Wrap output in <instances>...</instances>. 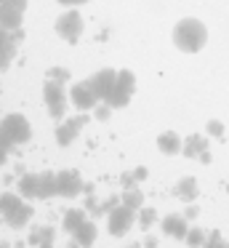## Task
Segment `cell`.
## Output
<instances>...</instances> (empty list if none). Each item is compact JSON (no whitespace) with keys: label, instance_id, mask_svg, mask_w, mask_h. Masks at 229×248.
Masks as SVG:
<instances>
[{"label":"cell","instance_id":"1","mask_svg":"<svg viewBox=\"0 0 229 248\" xmlns=\"http://www.w3.org/2000/svg\"><path fill=\"white\" fill-rule=\"evenodd\" d=\"M208 40V30L200 19H181L173 27V43L184 54H197Z\"/></svg>","mask_w":229,"mask_h":248},{"label":"cell","instance_id":"2","mask_svg":"<svg viewBox=\"0 0 229 248\" xmlns=\"http://www.w3.org/2000/svg\"><path fill=\"white\" fill-rule=\"evenodd\" d=\"M30 123H27L21 115H8L5 120H0V141L5 147H14V144H24L30 139Z\"/></svg>","mask_w":229,"mask_h":248},{"label":"cell","instance_id":"3","mask_svg":"<svg viewBox=\"0 0 229 248\" xmlns=\"http://www.w3.org/2000/svg\"><path fill=\"white\" fill-rule=\"evenodd\" d=\"M133 88H136V78H133V72L120 70V72H117V78H115V86H112L109 96H107L104 102L109 104L112 109L125 107V104L131 102V96H133Z\"/></svg>","mask_w":229,"mask_h":248},{"label":"cell","instance_id":"4","mask_svg":"<svg viewBox=\"0 0 229 248\" xmlns=\"http://www.w3.org/2000/svg\"><path fill=\"white\" fill-rule=\"evenodd\" d=\"M24 8H27V0H0V27L19 30Z\"/></svg>","mask_w":229,"mask_h":248},{"label":"cell","instance_id":"5","mask_svg":"<svg viewBox=\"0 0 229 248\" xmlns=\"http://www.w3.org/2000/svg\"><path fill=\"white\" fill-rule=\"evenodd\" d=\"M56 32L61 35L67 43H77L80 32H83V19H80V14L75 11V8L56 19Z\"/></svg>","mask_w":229,"mask_h":248},{"label":"cell","instance_id":"6","mask_svg":"<svg viewBox=\"0 0 229 248\" xmlns=\"http://www.w3.org/2000/svg\"><path fill=\"white\" fill-rule=\"evenodd\" d=\"M107 227H109L112 235H122V232H128L133 227V208H128V205H117V208H112L109 216H107Z\"/></svg>","mask_w":229,"mask_h":248},{"label":"cell","instance_id":"7","mask_svg":"<svg viewBox=\"0 0 229 248\" xmlns=\"http://www.w3.org/2000/svg\"><path fill=\"white\" fill-rule=\"evenodd\" d=\"M80 189H83V179H80L77 171L56 173V195H61V198H75V195H80Z\"/></svg>","mask_w":229,"mask_h":248},{"label":"cell","instance_id":"8","mask_svg":"<svg viewBox=\"0 0 229 248\" xmlns=\"http://www.w3.org/2000/svg\"><path fill=\"white\" fill-rule=\"evenodd\" d=\"M72 102L77 109H91V107H96V102H101V99H99V93L93 91L91 80H83V83H75L72 86Z\"/></svg>","mask_w":229,"mask_h":248},{"label":"cell","instance_id":"9","mask_svg":"<svg viewBox=\"0 0 229 248\" xmlns=\"http://www.w3.org/2000/svg\"><path fill=\"white\" fill-rule=\"evenodd\" d=\"M21 40L19 30H8V27H0V67H5L16 54V46Z\"/></svg>","mask_w":229,"mask_h":248},{"label":"cell","instance_id":"10","mask_svg":"<svg viewBox=\"0 0 229 248\" xmlns=\"http://www.w3.org/2000/svg\"><path fill=\"white\" fill-rule=\"evenodd\" d=\"M46 104H48L53 118H61L64 115V91L59 83H53V80L46 83Z\"/></svg>","mask_w":229,"mask_h":248},{"label":"cell","instance_id":"11","mask_svg":"<svg viewBox=\"0 0 229 248\" xmlns=\"http://www.w3.org/2000/svg\"><path fill=\"white\" fill-rule=\"evenodd\" d=\"M115 78H117L115 70H101V72H96L93 78H88V80H91V86H93V91L99 93V99H107L112 91V86H115Z\"/></svg>","mask_w":229,"mask_h":248},{"label":"cell","instance_id":"12","mask_svg":"<svg viewBox=\"0 0 229 248\" xmlns=\"http://www.w3.org/2000/svg\"><path fill=\"white\" fill-rule=\"evenodd\" d=\"M72 235H75V243H80L83 248H91V246L96 243V224L85 219L83 224H80L77 230L72 232Z\"/></svg>","mask_w":229,"mask_h":248},{"label":"cell","instance_id":"13","mask_svg":"<svg viewBox=\"0 0 229 248\" xmlns=\"http://www.w3.org/2000/svg\"><path fill=\"white\" fill-rule=\"evenodd\" d=\"M163 232H168L170 237H186L189 227H186L184 216H165L163 219Z\"/></svg>","mask_w":229,"mask_h":248},{"label":"cell","instance_id":"14","mask_svg":"<svg viewBox=\"0 0 229 248\" xmlns=\"http://www.w3.org/2000/svg\"><path fill=\"white\" fill-rule=\"evenodd\" d=\"M30 216H32V208L27 203H19L14 211H8V214H5V221H8L11 227H24L27 221H30Z\"/></svg>","mask_w":229,"mask_h":248},{"label":"cell","instance_id":"15","mask_svg":"<svg viewBox=\"0 0 229 248\" xmlns=\"http://www.w3.org/2000/svg\"><path fill=\"white\" fill-rule=\"evenodd\" d=\"M157 147H160V152H165V155H176V152L181 150V139L173 134V131H165V134L157 136Z\"/></svg>","mask_w":229,"mask_h":248},{"label":"cell","instance_id":"16","mask_svg":"<svg viewBox=\"0 0 229 248\" xmlns=\"http://www.w3.org/2000/svg\"><path fill=\"white\" fill-rule=\"evenodd\" d=\"M37 187H40V173H27L19 182V195L21 198H37Z\"/></svg>","mask_w":229,"mask_h":248},{"label":"cell","instance_id":"17","mask_svg":"<svg viewBox=\"0 0 229 248\" xmlns=\"http://www.w3.org/2000/svg\"><path fill=\"white\" fill-rule=\"evenodd\" d=\"M56 195V173L46 171L40 173V187H37V198L46 200V198H53Z\"/></svg>","mask_w":229,"mask_h":248},{"label":"cell","instance_id":"18","mask_svg":"<svg viewBox=\"0 0 229 248\" xmlns=\"http://www.w3.org/2000/svg\"><path fill=\"white\" fill-rule=\"evenodd\" d=\"M83 221H85V211L83 208H69L67 214H64V219H61V227L67 232H75Z\"/></svg>","mask_w":229,"mask_h":248},{"label":"cell","instance_id":"19","mask_svg":"<svg viewBox=\"0 0 229 248\" xmlns=\"http://www.w3.org/2000/svg\"><path fill=\"white\" fill-rule=\"evenodd\" d=\"M83 125V118H77V120H69L67 125H61V128L56 131V139H59V144H69V141L75 139V134H77V128Z\"/></svg>","mask_w":229,"mask_h":248},{"label":"cell","instance_id":"20","mask_svg":"<svg viewBox=\"0 0 229 248\" xmlns=\"http://www.w3.org/2000/svg\"><path fill=\"white\" fill-rule=\"evenodd\" d=\"M122 205H128V208H133V211H141V205H144L141 189H125V192H122Z\"/></svg>","mask_w":229,"mask_h":248},{"label":"cell","instance_id":"21","mask_svg":"<svg viewBox=\"0 0 229 248\" xmlns=\"http://www.w3.org/2000/svg\"><path fill=\"white\" fill-rule=\"evenodd\" d=\"M176 192H179V198L192 200L197 195V182H195V179H181L179 187H176Z\"/></svg>","mask_w":229,"mask_h":248},{"label":"cell","instance_id":"22","mask_svg":"<svg viewBox=\"0 0 229 248\" xmlns=\"http://www.w3.org/2000/svg\"><path fill=\"white\" fill-rule=\"evenodd\" d=\"M184 152H186V155H205V139H200V136H192V139L186 141Z\"/></svg>","mask_w":229,"mask_h":248},{"label":"cell","instance_id":"23","mask_svg":"<svg viewBox=\"0 0 229 248\" xmlns=\"http://www.w3.org/2000/svg\"><path fill=\"white\" fill-rule=\"evenodd\" d=\"M186 243H189L192 248L205 246V232H202V230H197V227H192V230L186 232Z\"/></svg>","mask_w":229,"mask_h":248},{"label":"cell","instance_id":"24","mask_svg":"<svg viewBox=\"0 0 229 248\" xmlns=\"http://www.w3.org/2000/svg\"><path fill=\"white\" fill-rule=\"evenodd\" d=\"M154 219H157V214H154L152 208H141V214H138V221H141L144 227L154 224Z\"/></svg>","mask_w":229,"mask_h":248},{"label":"cell","instance_id":"25","mask_svg":"<svg viewBox=\"0 0 229 248\" xmlns=\"http://www.w3.org/2000/svg\"><path fill=\"white\" fill-rule=\"evenodd\" d=\"M53 246V230L43 227V237H40V248H51Z\"/></svg>","mask_w":229,"mask_h":248},{"label":"cell","instance_id":"26","mask_svg":"<svg viewBox=\"0 0 229 248\" xmlns=\"http://www.w3.org/2000/svg\"><path fill=\"white\" fill-rule=\"evenodd\" d=\"M205 248H227V243L221 240V235H218V232H213V235H211V240L205 243Z\"/></svg>","mask_w":229,"mask_h":248},{"label":"cell","instance_id":"27","mask_svg":"<svg viewBox=\"0 0 229 248\" xmlns=\"http://www.w3.org/2000/svg\"><path fill=\"white\" fill-rule=\"evenodd\" d=\"M208 131H211L213 136H221L224 134V128H221V123H216V120H213V123H208Z\"/></svg>","mask_w":229,"mask_h":248},{"label":"cell","instance_id":"28","mask_svg":"<svg viewBox=\"0 0 229 248\" xmlns=\"http://www.w3.org/2000/svg\"><path fill=\"white\" fill-rule=\"evenodd\" d=\"M96 118H99V120H107V118H109V104H107V107H101L99 112H96Z\"/></svg>","mask_w":229,"mask_h":248},{"label":"cell","instance_id":"29","mask_svg":"<svg viewBox=\"0 0 229 248\" xmlns=\"http://www.w3.org/2000/svg\"><path fill=\"white\" fill-rule=\"evenodd\" d=\"M5 155H8V147H5L3 141H0V166L5 163Z\"/></svg>","mask_w":229,"mask_h":248},{"label":"cell","instance_id":"30","mask_svg":"<svg viewBox=\"0 0 229 248\" xmlns=\"http://www.w3.org/2000/svg\"><path fill=\"white\" fill-rule=\"evenodd\" d=\"M61 6H80V3H85V0H59Z\"/></svg>","mask_w":229,"mask_h":248}]
</instances>
